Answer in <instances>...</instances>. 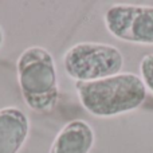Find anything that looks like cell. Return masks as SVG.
Instances as JSON below:
<instances>
[{"instance_id": "5b68a950", "label": "cell", "mask_w": 153, "mask_h": 153, "mask_svg": "<svg viewBox=\"0 0 153 153\" xmlns=\"http://www.w3.org/2000/svg\"><path fill=\"white\" fill-rule=\"evenodd\" d=\"M30 133V120L22 109H0V153H19Z\"/></svg>"}, {"instance_id": "6da1fadb", "label": "cell", "mask_w": 153, "mask_h": 153, "mask_svg": "<svg viewBox=\"0 0 153 153\" xmlns=\"http://www.w3.org/2000/svg\"><path fill=\"white\" fill-rule=\"evenodd\" d=\"M75 91L90 114L103 118L136 110L146 98L143 79L133 73H120L93 82H75Z\"/></svg>"}, {"instance_id": "3957f363", "label": "cell", "mask_w": 153, "mask_h": 153, "mask_svg": "<svg viewBox=\"0 0 153 153\" xmlns=\"http://www.w3.org/2000/svg\"><path fill=\"white\" fill-rule=\"evenodd\" d=\"M124 67V55L113 45L81 42L63 55L65 73L75 82H93L117 75Z\"/></svg>"}, {"instance_id": "7a4b0ae2", "label": "cell", "mask_w": 153, "mask_h": 153, "mask_svg": "<svg viewBox=\"0 0 153 153\" xmlns=\"http://www.w3.org/2000/svg\"><path fill=\"white\" fill-rule=\"evenodd\" d=\"M18 82L24 103L38 113H50L58 105L56 66L50 51L40 46L23 50L16 62Z\"/></svg>"}, {"instance_id": "8992f818", "label": "cell", "mask_w": 153, "mask_h": 153, "mask_svg": "<svg viewBox=\"0 0 153 153\" xmlns=\"http://www.w3.org/2000/svg\"><path fill=\"white\" fill-rule=\"evenodd\" d=\"M95 143V133L89 122L73 120L55 136L48 153H90Z\"/></svg>"}, {"instance_id": "277c9868", "label": "cell", "mask_w": 153, "mask_h": 153, "mask_svg": "<svg viewBox=\"0 0 153 153\" xmlns=\"http://www.w3.org/2000/svg\"><path fill=\"white\" fill-rule=\"evenodd\" d=\"M114 38L136 45H153V5L113 4L103 15Z\"/></svg>"}, {"instance_id": "ba28073f", "label": "cell", "mask_w": 153, "mask_h": 153, "mask_svg": "<svg viewBox=\"0 0 153 153\" xmlns=\"http://www.w3.org/2000/svg\"><path fill=\"white\" fill-rule=\"evenodd\" d=\"M3 45H4V31H3L1 26H0V48L3 47Z\"/></svg>"}, {"instance_id": "52a82bcc", "label": "cell", "mask_w": 153, "mask_h": 153, "mask_svg": "<svg viewBox=\"0 0 153 153\" xmlns=\"http://www.w3.org/2000/svg\"><path fill=\"white\" fill-rule=\"evenodd\" d=\"M140 74L146 90H151L153 93V54H148L141 59Z\"/></svg>"}]
</instances>
